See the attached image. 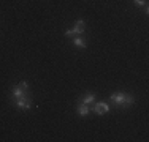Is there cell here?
Returning <instances> with one entry per match:
<instances>
[{"label":"cell","instance_id":"cell-1","mask_svg":"<svg viewBox=\"0 0 149 142\" xmlns=\"http://www.w3.org/2000/svg\"><path fill=\"white\" fill-rule=\"evenodd\" d=\"M109 101H113L118 108H129V106H132L135 103V99H133L132 95L119 92V93H113L111 97H109Z\"/></svg>","mask_w":149,"mask_h":142},{"label":"cell","instance_id":"cell-2","mask_svg":"<svg viewBox=\"0 0 149 142\" xmlns=\"http://www.w3.org/2000/svg\"><path fill=\"white\" fill-rule=\"evenodd\" d=\"M15 104L17 109H21V111H27V109L32 108V98L29 95H26V97H21V98H16L15 99Z\"/></svg>","mask_w":149,"mask_h":142},{"label":"cell","instance_id":"cell-3","mask_svg":"<svg viewBox=\"0 0 149 142\" xmlns=\"http://www.w3.org/2000/svg\"><path fill=\"white\" fill-rule=\"evenodd\" d=\"M92 111L97 114V115H103V114H106V112L109 111V106L106 104V103L100 101V103H95L94 108H92Z\"/></svg>","mask_w":149,"mask_h":142},{"label":"cell","instance_id":"cell-4","mask_svg":"<svg viewBox=\"0 0 149 142\" xmlns=\"http://www.w3.org/2000/svg\"><path fill=\"white\" fill-rule=\"evenodd\" d=\"M27 95V90H24V88H21L19 85H15V87L11 88V97L13 98H21V97H26Z\"/></svg>","mask_w":149,"mask_h":142},{"label":"cell","instance_id":"cell-5","mask_svg":"<svg viewBox=\"0 0 149 142\" xmlns=\"http://www.w3.org/2000/svg\"><path fill=\"white\" fill-rule=\"evenodd\" d=\"M74 35H79V33H83L84 30H86V22H84L83 19H79V21H76V24H74Z\"/></svg>","mask_w":149,"mask_h":142},{"label":"cell","instance_id":"cell-6","mask_svg":"<svg viewBox=\"0 0 149 142\" xmlns=\"http://www.w3.org/2000/svg\"><path fill=\"white\" fill-rule=\"evenodd\" d=\"M76 111H78V114H79L81 117H86L87 114L91 112V109H89V106H87V104H83V103H79V104H78V108H76Z\"/></svg>","mask_w":149,"mask_h":142},{"label":"cell","instance_id":"cell-7","mask_svg":"<svg viewBox=\"0 0 149 142\" xmlns=\"http://www.w3.org/2000/svg\"><path fill=\"white\" fill-rule=\"evenodd\" d=\"M94 101H95V95L94 93H86L83 98H81V101L79 103H83V104H94Z\"/></svg>","mask_w":149,"mask_h":142},{"label":"cell","instance_id":"cell-8","mask_svg":"<svg viewBox=\"0 0 149 142\" xmlns=\"http://www.w3.org/2000/svg\"><path fill=\"white\" fill-rule=\"evenodd\" d=\"M73 44L74 46H76V48H86V46H87V43H86V40H83V38H76V37H74L73 38Z\"/></svg>","mask_w":149,"mask_h":142},{"label":"cell","instance_id":"cell-9","mask_svg":"<svg viewBox=\"0 0 149 142\" xmlns=\"http://www.w3.org/2000/svg\"><path fill=\"white\" fill-rule=\"evenodd\" d=\"M133 3L136 6H143V5H146V0H133Z\"/></svg>","mask_w":149,"mask_h":142},{"label":"cell","instance_id":"cell-10","mask_svg":"<svg viewBox=\"0 0 149 142\" xmlns=\"http://www.w3.org/2000/svg\"><path fill=\"white\" fill-rule=\"evenodd\" d=\"M65 37H68V38L76 37V35H74V30H67V32H65Z\"/></svg>","mask_w":149,"mask_h":142},{"label":"cell","instance_id":"cell-11","mask_svg":"<svg viewBox=\"0 0 149 142\" xmlns=\"http://www.w3.org/2000/svg\"><path fill=\"white\" fill-rule=\"evenodd\" d=\"M19 87H21V88H24V90H27V88H29V84H27L26 81H22V82L19 84Z\"/></svg>","mask_w":149,"mask_h":142}]
</instances>
